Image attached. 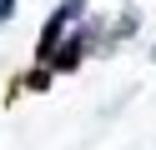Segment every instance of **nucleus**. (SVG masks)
Returning <instances> with one entry per match:
<instances>
[{
  "instance_id": "nucleus-1",
  "label": "nucleus",
  "mask_w": 156,
  "mask_h": 150,
  "mask_svg": "<svg viewBox=\"0 0 156 150\" xmlns=\"http://www.w3.org/2000/svg\"><path fill=\"white\" fill-rule=\"evenodd\" d=\"M91 50H101V30H96V25L66 30V40L51 50V60H45V70H51V75H76V70H81V60L91 55Z\"/></svg>"
},
{
  "instance_id": "nucleus-2",
  "label": "nucleus",
  "mask_w": 156,
  "mask_h": 150,
  "mask_svg": "<svg viewBox=\"0 0 156 150\" xmlns=\"http://www.w3.org/2000/svg\"><path fill=\"white\" fill-rule=\"evenodd\" d=\"M86 20V0H61V5L51 10V20L41 25V40H35V55H41V65L51 60V50L66 40V30H76Z\"/></svg>"
},
{
  "instance_id": "nucleus-3",
  "label": "nucleus",
  "mask_w": 156,
  "mask_h": 150,
  "mask_svg": "<svg viewBox=\"0 0 156 150\" xmlns=\"http://www.w3.org/2000/svg\"><path fill=\"white\" fill-rule=\"evenodd\" d=\"M20 85H25V90H45V85H51V70H45V65H35L30 75L20 80Z\"/></svg>"
},
{
  "instance_id": "nucleus-4",
  "label": "nucleus",
  "mask_w": 156,
  "mask_h": 150,
  "mask_svg": "<svg viewBox=\"0 0 156 150\" xmlns=\"http://www.w3.org/2000/svg\"><path fill=\"white\" fill-rule=\"evenodd\" d=\"M15 20V0H0V25H10Z\"/></svg>"
},
{
  "instance_id": "nucleus-5",
  "label": "nucleus",
  "mask_w": 156,
  "mask_h": 150,
  "mask_svg": "<svg viewBox=\"0 0 156 150\" xmlns=\"http://www.w3.org/2000/svg\"><path fill=\"white\" fill-rule=\"evenodd\" d=\"M151 60H156V45H151Z\"/></svg>"
}]
</instances>
